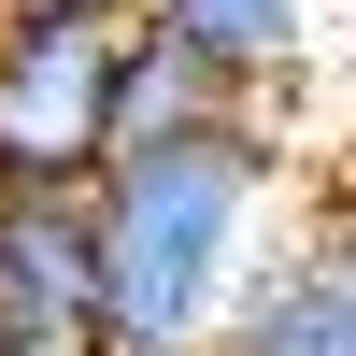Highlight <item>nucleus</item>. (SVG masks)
<instances>
[{"mask_svg": "<svg viewBox=\"0 0 356 356\" xmlns=\"http://www.w3.org/2000/svg\"><path fill=\"white\" fill-rule=\"evenodd\" d=\"M171 57H200L214 86H243V100H285V86L314 72V43H328V0H157Z\"/></svg>", "mask_w": 356, "mask_h": 356, "instance_id": "20e7f679", "label": "nucleus"}, {"mask_svg": "<svg viewBox=\"0 0 356 356\" xmlns=\"http://www.w3.org/2000/svg\"><path fill=\"white\" fill-rule=\"evenodd\" d=\"M0 356H100V200H0Z\"/></svg>", "mask_w": 356, "mask_h": 356, "instance_id": "7ed1b4c3", "label": "nucleus"}, {"mask_svg": "<svg viewBox=\"0 0 356 356\" xmlns=\"http://www.w3.org/2000/svg\"><path fill=\"white\" fill-rule=\"evenodd\" d=\"M243 114H271V100H243V86H214L200 57H171L157 29H129V72H114V157H157V143L243 129Z\"/></svg>", "mask_w": 356, "mask_h": 356, "instance_id": "39448f33", "label": "nucleus"}, {"mask_svg": "<svg viewBox=\"0 0 356 356\" xmlns=\"http://www.w3.org/2000/svg\"><path fill=\"white\" fill-rule=\"evenodd\" d=\"M314 243H328V271H342V300H356V200H314Z\"/></svg>", "mask_w": 356, "mask_h": 356, "instance_id": "0eeeda50", "label": "nucleus"}, {"mask_svg": "<svg viewBox=\"0 0 356 356\" xmlns=\"http://www.w3.org/2000/svg\"><path fill=\"white\" fill-rule=\"evenodd\" d=\"M86 200H100V356H228L243 300L271 285V257L314 214L300 143L271 114L114 157Z\"/></svg>", "mask_w": 356, "mask_h": 356, "instance_id": "f257e3e1", "label": "nucleus"}, {"mask_svg": "<svg viewBox=\"0 0 356 356\" xmlns=\"http://www.w3.org/2000/svg\"><path fill=\"white\" fill-rule=\"evenodd\" d=\"M114 72H129V29L0 0V186L15 200H86L114 171Z\"/></svg>", "mask_w": 356, "mask_h": 356, "instance_id": "f03ea898", "label": "nucleus"}, {"mask_svg": "<svg viewBox=\"0 0 356 356\" xmlns=\"http://www.w3.org/2000/svg\"><path fill=\"white\" fill-rule=\"evenodd\" d=\"M228 356H356V300H342L328 243H314V214H300V243L271 257V285L243 300V328H228Z\"/></svg>", "mask_w": 356, "mask_h": 356, "instance_id": "423d86ee", "label": "nucleus"}, {"mask_svg": "<svg viewBox=\"0 0 356 356\" xmlns=\"http://www.w3.org/2000/svg\"><path fill=\"white\" fill-rule=\"evenodd\" d=\"M43 15H100V29H143L157 0H43Z\"/></svg>", "mask_w": 356, "mask_h": 356, "instance_id": "6e6552de", "label": "nucleus"}]
</instances>
